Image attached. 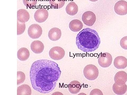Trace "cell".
<instances>
[{"label": "cell", "instance_id": "14", "mask_svg": "<svg viewBox=\"0 0 127 95\" xmlns=\"http://www.w3.org/2000/svg\"><path fill=\"white\" fill-rule=\"evenodd\" d=\"M32 51L35 53L40 54L44 49V46L43 43L39 41H34L32 42L31 45Z\"/></svg>", "mask_w": 127, "mask_h": 95}, {"label": "cell", "instance_id": "1", "mask_svg": "<svg viewBox=\"0 0 127 95\" xmlns=\"http://www.w3.org/2000/svg\"><path fill=\"white\" fill-rule=\"evenodd\" d=\"M61 71L57 63L46 59L35 61L30 71L31 81L33 88L43 94L52 92L60 77Z\"/></svg>", "mask_w": 127, "mask_h": 95}, {"label": "cell", "instance_id": "2", "mask_svg": "<svg viewBox=\"0 0 127 95\" xmlns=\"http://www.w3.org/2000/svg\"><path fill=\"white\" fill-rule=\"evenodd\" d=\"M100 43V39L97 32L88 28L79 32L76 37V44L78 48L85 52L96 50Z\"/></svg>", "mask_w": 127, "mask_h": 95}, {"label": "cell", "instance_id": "9", "mask_svg": "<svg viewBox=\"0 0 127 95\" xmlns=\"http://www.w3.org/2000/svg\"><path fill=\"white\" fill-rule=\"evenodd\" d=\"M114 10L117 14L124 15L127 14V2L120 0L117 2L114 5Z\"/></svg>", "mask_w": 127, "mask_h": 95}, {"label": "cell", "instance_id": "17", "mask_svg": "<svg viewBox=\"0 0 127 95\" xmlns=\"http://www.w3.org/2000/svg\"><path fill=\"white\" fill-rule=\"evenodd\" d=\"M65 10L67 14L71 16H74L76 15L78 13V7L75 2H71L67 5Z\"/></svg>", "mask_w": 127, "mask_h": 95}, {"label": "cell", "instance_id": "15", "mask_svg": "<svg viewBox=\"0 0 127 95\" xmlns=\"http://www.w3.org/2000/svg\"><path fill=\"white\" fill-rule=\"evenodd\" d=\"M82 86L80 82L74 80L71 82L68 85V89L69 92L73 94H76L80 92Z\"/></svg>", "mask_w": 127, "mask_h": 95}, {"label": "cell", "instance_id": "8", "mask_svg": "<svg viewBox=\"0 0 127 95\" xmlns=\"http://www.w3.org/2000/svg\"><path fill=\"white\" fill-rule=\"evenodd\" d=\"M48 12L44 9H39L35 12L34 17L37 22L41 23L45 22L48 18Z\"/></svg>", "mask_w": 127, "mask_h": 95}, {"label": "cell", "instance_id": "23", "mask_svg": "<svg viewBox=\"0 0 127 95\" xmlns=\"http://www.w3.org/2000/svg\"><path fill=\"white\" fill-rule=\"evenodd\" d=\"M17 35H20L24 32L26 27L25 23L20 22L17 21Z\"/></svg>", "mask_w": 127, "mask_h": 95}, {"label": "cell", "instance_id": "22", "mask_svg": "<svg viewBox=\"0 0 127 95\" xmlns=\"http://www.w3.org/2000/svg\"><path fill=\"white\" fill-rule=\"evenodd\" d=\"M23 2L27 8H29L31 9L36 5L37 0H23Z\"/></svg>", "mask_w": 127, "mask_h": 95}, {"label": "cell", "instance_id": "4", "mask_svg": "<svg viewBox=\"0 0 127 95\" xmlns=\"http://www.w3.org/2000/svg\"><path fill=\"white\" fill-rule=\"evenodd\" d=\"M113 60L112 55L109 53H101L98 59V64L103 68H107L112 64Z\"/></svg>", "mask_w": 127, "mask_h": 95}, {"label": "cell", "instance_id": "20", "mask_svg": "<svg viewBox=\"0 0 127 95\" xmlns=\"http://www.w3.org/2000/svg\"><path fill=\"white\" fill-rule=\"evenodd\" d=\"M32 90L31 87L27 84H23L18 87L17 89V95H31Z\"/></svg>", "mask_w": 127, "mask_h": 95}, {"label": "cell", "instance_id": "13", "mask_svg": "<svg viewBox=\"0 0 127 95\" xmlns=\"http://www.w3.org/2000/svg\"><path fill=\"white\" fill-rule=\"evenodd\" d=\"M62 32L61 30L57 27H53L51 29L48 33V37L52 41H56L61 38Z\"/></svg>", "mask_w": 127, "mask_h": 95}, {"label": "cell", "instance_id": "24", "mask_svg": "<svg viewBox=\"0 0 127 95\" xmlns=\"http://www.w3.org/2000/svg\"><path fill=\"white\" fill-rule=\"evenodd\" d=\"M17 85H19L22 84L25 81L26 77L25 73L20 71L17 72Z\"/></svg>", "mask_w": 127, "mask_h": 95}, {"label": "cell", "instance_id": "10", "mask_svg": "<svg viewBox=\"0 0 127 95\" xmlns=\"http://www.w3.org/2000/svg\"><path fill=\"white\" fill-rule=\"evenodd\" d=\"M114 81L119 86L125 84L127 81V74L124 71H119L115 75Z\"/></svg>", "mask_w": 127, "mask_h": 95}, {"label": "cell", "instance_id": "27", "mask_svg": "<svg viewBox=\"0 0 127 95\" xmlns=\"http://www.w3.org/2000/svg\"><path fill=\"white\" fill-rule=\"evenodd\" d=\"M89 0L93 2H95L98 1V0Z\"/></svg>", "mask_w": 127, "mask_h": 95}, {"label": "cell", "instance_id": "11", "mask_svg": "<svg viewBox=\"0 0 127 95\" xmlns=\"http://www.w3.org/2000/svg\"><path fill=\"white\" fill-rule=\"evenodd\" d=\"M114 65L118 69H125L127 67V59L124 56H118L114 59Z\"/></svg>", "mask_w": 127, "mask_h": 95}, {"label": "cell", "instance_id": "3", "mask_svg": "<svg viewBox=\"0 0 127 95\" xmlns=\"http://www.w3.org/2000/svg\"><path fill=\"white\" fill-rule=\"evenodd\" d=\"M83 74L85 77L89 80H94L98 77L99 71L95 65L89 64L86 66L83 70Z\"/></svg>", "mask_w": 127, "mask_h": 95}, {"label": "cell", "instance_id": "16", "mask_svg": "<svg viewBox=\"0 0 127 95\" xmlns=\"http://www.w3.org/2000/svg\"><path fill=\"white\" fill-rule=\"evenodd\" d=\"M83 25L82 22L78 19H74L71 21L69 24L70 30L74 32H77L83 28Z\"/></svg>", "mask_w": 127, "mask_h": 95}, {"label": "cell", "instance_id": "25", "mask_svg": "<svg viewBox=\"0 0 127 95\" xmlns=\"http://www.w3.org/2000/svg\"><path fill=\"white\" fill-rule=\"evenodd\" d=\"M120 44L122 48L127 50V36L121 39Z\"/></svg>", "mask_w": 127, "mask_h": 95}, {"label": "cell", "instance_id": "26", "mask_svg": "<svg viewBox=\"0 0 127 95\" xmlns=\"http://www.w3.org/2000/svg\"><path fill=\"white\" fill-rule=\"evenodd\" d=\"M90 95H103L101 91L100 90L95 89L93 90L90 93Z\"/></svg>", "mask_w": 127, "mask_h": 95}, {"label": "cell", "instance_id": "19", "mask_svg": "<svg viewBox=\"0 0 127 95\" xmlns=\"http://www.w3.org/2000/svg\"><path fill=\"white\" fill-rule=\"evenodd\" d=\"M112 88L114 92L118 95H124L127 90V86L126 84L121 86H119L115 83Z\"/></svg>", "mask_w": 127, "mask_h": 95}, {"label": "cell", "instance_id": "5", "mask_svg": "<svg viewBox=\"0 0 127 95\" xmlns=\"http://www.w3.org/2000/svg\"><path fill=\"white\" fill-rule=\"evenodd\" d=\"M65 50L62 47L56 46L50 50L49 55L50 58L55 60H61L65 56Z\"/></svg>", "mask_w": 127, "mask_h": 95}, {"label": "cell", "instance_id": "6", "mask_svg": "<svg viewBox=\"0 0 127 95\" xmlns=\"http://www.w3.org/2000/svg\"><path fill=\"white\" fill-rule=\"evenodd\" d=\"M29 36L32 39H37L41 36L42 33L41 27L37 24L31 25L28 31Z\"/></svg>", "mask_w": 127, "mask_h": 95}, {"label": "cell", "instance_id": "18", "mask_svg": "<svg viewBox=\"0 0 127 95\" xmlns=\"http://www.w3.org/2000/svg\"><path fill=\"white\" fill-rule=\"evenodd\" d=\"M30 56V53L28 50L25 48H22L18 51V58L19 60L25 61L27 60Z\"/></svg>", "mask_w": 127, "mask_h": 95}, {"label": "cell", "instance_id": "12", "mask_svg": "<svg viewBox=\"0 0 127 95\" xmlns=\"http://www.w3.org/2000/svg\"><path fill=\"white\" fill-rule=\"evenodd\" d=\"M30 14L24 9L18 10L17 12V21L20 22L25 23L28 21L30 19Z\"/></svg>", "mask_w": 127, "mask_h": 95}, {"label": "cell", "instance_id": "21", "mask_svg": "<svg viewBox=\"0 0 127 95\" xmlns=\"http://www.w3.org/2000/svg\"><path fill=\"white\" fill-rule=\"evenodd\" d=\"M65 0H49L50 5L52 8L59 9L65 5Z\"/></svg>", "mask_w": 127, "mask_h": 95}, {"label": "cell", "instance_id": "7", "mask_svg": "<svg viewBox=\"0 0 127 95\" xmlns=\"http://www.w3.org/2000/svg\"><path fill=\"white\" fill-rule=\"evenodd\" d=\"M82 19L86 25L88 26H92L96 21V17L93 12L87 11L83 14Z\"/></svg>", "mask_w": 127, "mask_h": 95}]
</instances>
